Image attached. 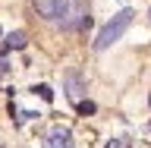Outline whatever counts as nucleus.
Returning <instances> with one entry per match:
<instances>
[{
  "instance_id": "obj_1",
  "label": "nucleus",
  "mask_w": 151,
  "mask_h": 148,
  "mask_svg": "<svg viewBox=\"0 0 151 148\" xmlns=\"http://www.w3.org/2000/svg\"><path fill=\"white\" fill-rule=\"evenodd\" d=\"M132 16H135L132 9H123V13H116V16H113L110 22H107V25L98 32V38H94V51H107L113 41H120L123 32L132 25Z\"/></svg>"
},
{
  "instance_id": "obj_2",
  "label": "nucleus",
  "mask_w": 151,
  "mask_h": 148,
  "mask_svg": "<svg viewBox=\"0 0 151 148\" xmlns=\"http://www.w3.org/2000/svg\"><path fill=\"white\" fill-rule=\"evenodd\" d=\"M91 22L88 16V3L85 0H66V13H63V25L66 28H82Z\"/></svg>"
},
{
  "instance_id": "obj_12",
  "label": "nucleus",
  "mask_w": 151,
  "mask_h": 148,
  "mask_svg": "<svg viewBox=\"0 0 151 148\" xmlns=\"http://www.w3.org/2000/svg\"><path fill=\"white\" fill-rule=\"evenodd\" d=\"M148 104H151V98H148Z\"/></svg>"
},
{
  "instance_id": "obj_9",
  "label": "nucleus",
  "mask_w": 151,
  "mask_h": 148,
  "mask_svg": "<svg viewBox=\"0 0 151 148\" xmlns=\"http://www.w3.org/2000/svg\"><path fill=\"white\" fill-rule=\"evenodd\" d=\"M9 73V63H6V57H0V79Z\"/></svg>"
},
{
  "instance_id": "obj_8",
  "label": "nucleus",
  "mask_w": 151,
  "mask_h": 148,
  "mask_svg": "<svg viewBox=\"0 0 151 148\" xmlns=\"http://www.w3.org/2000/svg\"><path fill=\"white\" fill-rule=\"evenodd\" d=\"M35 95H41L44 101H54V92H50V85H38V88H35Z\"/></svg>"
},
{
  "instance_id": "obj_6",
  "label": "nucleus",
  "mask_w": 151,
  "mask_h": 148,
  "mask_svg": "<svg viewBox=\"0 0 151 148\" xmlns=\"http://www.w3.org/2000/svg\"><path fill=\"white\" fill-rule=\"evenodd\" d=\"M66 95L79 101V95H82V76H79V73H73V76H69V82H66Z\"/></svg>"
},
{
  "instance_id": "obj_11",
  "label": "nucleus",
  "mask_w": 151,
  "mask_h": 148,
  "mask_svg": "<svg viewBox=\"0 0 151 148\" xmlns=\"http://www.w3.org/2000/svg\"><path fill=\"white\" fill-rule=\"evenodd\" d=\"M148 129H151V123H148Z\"/></svg>"
},
{
  "instance_id": "obj_5",
  "label": "nucleus",
  "mask_w": 151,
  "mask_h": 148,
  "mask_svg": "<svg viewBox=\"0 0 151 148\" xmlns=\"http://www.w3.org/2000/svg\"><path fill=\"white\" fill-rule=\"evenodd\" d=\"M25 44H28L25 32H9V35H6V41H3V51H6V47H13V51H22ZM3 51H0V57H3Z\"/></svg>"
},
{
  "instance_id": "obj_4",
  "label": "nucleus",
  "mask_w": 151,
  "mask_h": 148,
  "mask_svg": "<svg viewBox=\"0 0 151 148\" xmlns=\"http://www.w3.org/2000/svg\"><path fill=\"white\" fill-rule=\"evenodd\" d=\"M47 148H73V132L63 129V126L50 129V136H47Z\"/></svg>"
},
{
  "instance_id": "obj_13",
  "label": "nucleus",
  "mask_w": 151,
  "mask_h": 148,
  "mask_svg": "<svg viewBox=\"0 0 151 148\" xmlns=\"http://www.w3.org/2000/svg\"><path fill=\"white\" fill-rule=\"evenodd\" d=\"M148 16H151V13H148Z\"/></svg>"
},
{
  "instance_id": "obj_10",
  "label": "nucleus",
  "mask_w": 151,
  "mask_h": 148,
  "mask_svg": "<svg viewBox=\"0 0 151 148\" xmlns=\"http://www.w3.org/2000/svg\"><path fill=\"white\" fill-rule=\"evenodd\" d=\"M107 148H126V145H123V139H110V142H107Z\"/></svg>"
},
{
  "instance_id": "obj_7",
  "label": "nucleus",
  "mask_w": 151,
  "mask_h": 148,
  "mask_svg": "<svg viewBox=\"0 0 151 148\" xmlns=\"http://www.w3.org/2000/svg\"><path fill=\"white\" fill-rule=\"evenodd\" d=\"M76 110L82 113V117H88V113H94V101H79V107Z\"/></svg>"
},
{
  "instance_id": "obj_3",
  "label": "nucleus",
  "mask_w": 151,
  "mask_h": 148,
  "mask_svg": "<svg viewBox=\"0 0 151 148\" xmlns=\"http://www.w3.org/2000/svg\"><path fill=\"white\" fill-rule=\"evenodd\" d=\"M38 9V16H44V19H63L66 13V0H32Z\"/></svg>"
}]
</instances>
